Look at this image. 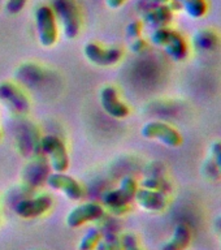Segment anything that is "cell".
Here are the masks:
<instances>
[{
	"mask_svg": "<svg viewBox=\"0 0 221 250\" xmlns=\"http://www.w3.org/2000/svg\"><path fill=\"white\" fill-rule=\"evenodd\" d=\"M141 185H142V188H146V189L161 191V193H165V194H168L172 190L171 183L164 176H147Z\"/></svg>",
	"mask_w": 221,
	"mask_h": 250,
	"instance_id": "cell-18",
	"label": "cell"
},
{
	"mask_svg": "<svg viewBox=\"0 0 221 250\" xmlns=\"http://www.w3.org/2000/svg\"><path fill=\"white\" fill-rule=\"evenodd\" d=\"M146 48H147V43L144 42L143 39L137 38L136 41L132 43V50L134 51V52H143Z\"/></svg>",
	"mask_w": 221,
	"mask_h": 250,
	"instance_id": "cell-27",
	"label": "cell"
},
{
	"mask_svg": "<svg viewBox=\"0 0 221 250\" xmlns=\"http://www.w3.org/2000/svg\"><path fill=\"white\" fill-rule=\"evenodd\" d=\"M134 199L141 208L148 212H161L168 206V194L146 188H138Z\"/></svg>",
	"mask_w": 221,
	"mask_h": 250,
	"instance_id": "cell-9",
	"label": "cell"
},
{
	"mask_svg": "<svg viewBox=\"0 0 221 250\" xmlns=\"http://www.w3.org/2000/svg\"><path fill=\"white\" fill-rule=\"evenodd\" d=\"M215 229H216V232H218L221 238V215H219L218 218L215 219Z\"/></svg>",
	"mask_w": 221,
	"mask_h": 250,
	"instance_id": "cell-28",
	"label": "cell"
},
{
	"mask_svg": "<svg viewBox=\"0 0 221 250\" xmlns=\"http://www.w3.org/2000/svg\"><path fill=\"white\" fill-rule=\"evenodd\" d=\"M202 171L204 177L208 180H212V181H216V180L221 179V172L218 168V166L215 164V162L212 160L210 155L207 156L206 160L203 162Z\"/></svg>",
	"mask_w": 221,
	"mask_h": 250,
	"instance_id": "cell-21",
	"label": "cell"
},
{
	"mask_svg": "<svg viewBox=\"0 0 221 250\" xmlns=\"http://www.w3.org/2000/svg\"><path fill=\"white\" fill-rule=\"evenodd\" d=\"M55 8L60 17L66 38L77 37L80 31V15L76 4L72 0H55Z\"/></svg>",
	"mask_w": 221,
	"mask_h": 250,
	"instance_id": "cell-5",
	"label": "cell"
},
{
	"mask_svg": "<svg viewBox=\"0 0 221 250\" xmlns=\"http://www.w3.org/2000/svg\"><path fill=\"white\" fill-rule=\"evenodd\" d=\"M182 11L191 19H202L208 11L207 0H182Z\"/></svg>",
	"mask_w": 221,
	"mask_h": 250,
	"instance_id": "cell-17",
	"label": "cell"
},
{
	"mask_svg": "<svg viewBox=\"0 0 221 250\" xmlns=\"http://www.w3.org/2000/svg\"><path fill=\"white\" fill-rule=\"evenodd\" d=\"M191 43L195 50L201 52H211L218 48L220 43V37L212 29H199L193 34Z\"/></svg>",
	"mask_w": 221,
	"mask_h": 250,
	"instance_id": "cell-13",
	"label": "cell"
},
{
	"mask_svg": "<svg viewBox=\"0 0 221 250\" xmlns=\"http://www.w3.org/2000/svg\"><path fill=\"white\" fill-rule=\"evenodd\" d=\"M191 242L190 227L186 223L176 224L169 240L164 242L160 250H187Z\"/></svg>",
	"mask_w": 221,
	"mask_h": 250,
	"instance_id": "cell-12",
	"label": "cell"
},
{
	"mask_svg": "<svg viewBox=\"0 0 221 250\" xmlns=\"http://www.w3.org/2000/svg\"><path fill=\"white\" fill-rule=\"evenodd\" d=\"M26 0H9L8 1V11L13 12V13H17L20 12V9L25 5Z\"/></svg>",
	"mask_w": 221,
	"mask_h": 250,
	"instance_id": "cell-26",
	"label": "cell"
},
{
	"mask_svg": "<svg viewBox=\"0 0 221 250\" xmlns=\"http://www.w3.org/2000/svg\"><path fill=\"white\" fill-rule=\"evenodd\" d=\"M121 249L122 250H142L138 245L137 237L133 233H125L121 237Z\"/></svg>",
	"mask_w": 221,
	"mask_h": 250,
	"instance_id": "cell-23",
	"label": "cell"
},
{
	"mask_svg": "<svg viewBox=\"0 0 221 250\" xmlns=\"http://www.w3.org/2000/svg\"><path fill=\"white\" fill-rule=\"evenodd\" d=\"M124 1L125 0H108V4L112 8H117V7H120L121 4L124 3Z\"/></svg>",
	"mask_w": 221,
	"mask_h": 250,
	"instance_id": "cell-29",
	"label": "cell"
},
{
	"mask_svg": "<svg viewBox=\"0 0 221 250\" xmlns=\"http://www.w3.org/2000/svg\"><path fill=\"white\" fill-rule=\"evenodd\" d=\"M142 136L147 140H156L168 147H179L182 145L181 133L172 125L163 121H150L143 125L141 130Z\"/></svg>",
	"mask_w": 221,
	"mask_h": 250,
	"instance_id": "cell-2",
	"label": "cell"
},
{
	"mask_svg": "<svg viewBox=\"0 0 221 250\" xmlns=\"http://www.w3.org/2000/svg\"><path fill=\"white\" fill-rule=\"evenodd\" d=\"M40 148L50 158L55 172H65L69 167V156L64 142L56 136H46L40 141Z\"/></svg>",
	"mask_w": 221,
	"mask_h": 250,
	"instance_id": "cell-3",
	"label": "cell"
},
{
	"mask_svg": "<svg viewBox=\"0 0 221 250\" xmlns=\"http://www.w3.org/2000/svg\"><path fill=\"white\" fill-rule=\"evenodd\" d=\"M138 190V184L132 177L122 179L119 189L108 191L103 198L104 206L111 212L116 215H122L129 210V205L132 202Z\"/></svg>",
	"mask_w": 221,
	"mask_h": 250,
	"instance_id": "cell-1",
	"label": "cell"
},
{
	"mask_svg": "<svg viewBox=\"0 0 221 250\" xmlns=\"http://www.w3.org/2000/svg\"><path fill=\"white\" fill-rule=\"evenodd\" d=\"M164 50H165L167 55H169L173 60L182 62L189 55V44H187L186 39L175 30L173 34L171 35L169 41L167 42V44L164 46Z\"/></svg>",
	"mask_w": 221,
	"mask_h": 250,
	"instance_id": "cell-15",
	"label": "cell"
},
{
	"mask_svg": "<svg viewBox=\"0 0 221 250\" xmlns=\"http://www.w3.org/2000/svg\"><path fill=\"white\" fill-rule=\"evenodd\" d=\"M141 29H142V26H141L140 22H132L130 25L128 26V37L129 38H138L141 34Z\"/></svg>",
	"mask_w": 221,
	"mask_h": 250,
	"instance_id": "cell-25",
	"label": "cell"
},
{
	"mask_svg": "<svg viewBox=\"0 0 221 250\" xmlns=\"http://www.w3.org/2000/svg\"><path fill=\"white\" fill-rule=\"evenodd\" d=\"M85 55L95 65L109 66L120 62L122 52L119 48H101L95 43H89L85 47Z\"/></svg>",
	"mask_w": 221,
	"mask_h": 250,
	"instance_id": "cell-10",
	"label": "cell"
},
{
	"mask_svg": "<svg viewBox=\"0 0 221 250\" xmlns=\"http://www.w3.org/2000/svg\"><path fill=\"white\" fill-rule=\"evenodd\" d=\"M172 17H173V11L169 8V5L159 4L158 7L147 12V15L144 16V20L148 25L158 29V27L167 26L168 23L171 22Z\"/></svg>",
	"mask_w": 221,
	"mask_h": 250,
	"instance_id": "cell-16",
	"label": "cell"
},
{
	"mask_svg": "<svg viewBox=\"0 0 221 250\" xmlns=\"http://www.w3.org/2000/svg\"><path fill=\"white\" fill-rule=\"evenodd\" d=\"M47 184L55 190L64 193L70 201H78L83 195V189L80 183L72 176L65 175L64 172H55L52 175L47 176Z\"/></svg>",
	"mask_w": 221,
	"mask_h": 250,
	"instance_id": "cell-8",
	"label": "cell"
},
{
	"mask_svg": "<svg viewBox=\"0 0 221 250\" xmlns=\"http://www.w3.org/2000/svg\"><path fill=\"white\" fill-rule=\"evenodd\" d=\"M101 240L100 230L98 228H91L86 232L78 244V250H94L97 249L98 244Z\"/></svg>",
	"mask_w": 221,
	"mask_h": 250,
	"instance_id": "cell-19",
	"label": "cell"
},
{
	"mask_svg": "<svg viewBox=\"0 0 221 250\" xmlns=\"http://www.w3.org/2000/svg\"><path fill=\"white\" fill-rule=\"evenodd\" d=\"M37 29L40 44L44 47L54 46L58 39V29L55 23L54 12L50 8L40 7L37 11Z\"/></svg>",
	"mask_w": 221,
	"mask_h": 250,
	"instance_id": "cell-6",
	"label": "cell"
},
{
	"mask_svg": "<svg viewBox=\"0 0 221 250\" xmlns=\"http://www.w3.org/2000/svg\"><path fill=\"white\" fill-rule=\"evenodd\" d=\"M173 31L169 27L164 26V27H158L154 33L151 34V42L155 44V46L164 47L167 44V42L171 38V35L173 34Z\"/></svg>",
	"mask_w": 221,
	"mask_h": 250,
	"instance_id": "cell-22",
	"label": "cell"
},
{
	"mask_svg": "<svg viewBox=\"0 0 221 250\" xmlns=\"http://www.w3.org/2000/svg\"><path fill=\"white\" fill-rule=\"evenodd\" d=\"M0 138H1V133H0Z\"/></svg>",
	"mask_w": 221,
	"mask_h": 250,
	"instance_id": "cell-30",
	"label": "cell"
},
{
	"mask_svg": "<svg viewBox=\"0 0 221 250\" xmlns=\"http://www.w3.org/2000/svg\"><path fill=\"white\" fill-rule=\"evenodd\" d=\"M97 250H122L121 249V241L117 238L116 233L107 232L104 236H101V240L98 244Z\"/></svg>",
	"mask_w": 221,
	"mask_h": 250,
	"instance_id": "cell-20",
	"label": "cell"
},
{
	"mask_svg": "<svg viewBox=\"0 0 221 250\" xmlns=\"http://www.w3.org/2000/svg\"><path fill=\"white\" fill-rule=\"evenodd\" d=\"M0 99L7 101L9 104L13 105L16 109H19L21 112H25L29 108V101L23 95V93L20 91L19 87H16L8 82H4L0 85Z\"/></svg>",
	"mask_w": 221,
	"mask_h": 250,
	"instance_id": "cell-14",
	"label": "cell"
},
{
	"mask_svg": "<svg viewBox=\"0 0 221 250\" xmlns=\"http://www.w3.org/2000/svg\"><path fill=\"white\" fill-rule=\"evenodd\" d=\"M210 156L221 172V141H215L211 144Z\"/></svg>",
	"mask_w": 221,
	"mask_h": 250,
	"instance_id": "cell-24",
	"label": "cell"
},
{
	"mask_svg": "<svg viewBox=\"0 0 221 250\" xmlns=\"http://www.w3.org/2000/svg\"><path fill=\"white\" fill-rule=\"evenodd\" d=\"M180 1H181V3H182V0H180Z\"/></svg>",
	"mask_w": 221,
	"mask_h": 250,
	"instance_id": "cell-31",
	"label": "cell"
},
{
	"mask_svg": "<svg viewBox=\"0 0 221 250\" xmlns=\"http://www.w3.org/2000/svg\"><path fill=\"white\" fill-rule=\"evenodd\" d=\"M52 207V198L47 194L37 195L34 198L20 201L15 207L16 214L22 219H34L46 214Z\"/></svg>",
	"mask_w": 221,
	"mask_h": 250,
	"instance_id": "cell-7",
	"label": "cell"
},
{
	"mask_svg": "<svg viewBox=\"0 0 221 250\" xmlns=\"http://www.w3.org/2000/svg\"><path fill=\"white\" fill-rule=\"evenodd\" d=\"M100 102L103 109L109 116L116 119H124L129 115V107L121 102L117 95V90L112 86H105L101 89Z\"/></svg>",
	"mask_w": 221,
	"mask_h": 250,
	"instance_id": "cell-11",
	"label": "cell"
},
{
	"mask_svg": "<svg viewBox=\"0 0 221 250\" xmlns=\"http://www.w3.org/2000/svg\"><path fill=\"white\" fill-rule=\"evenodd\" d=\"M104 216V208L95 202L82 203L74 207L66 216V224L69 228H78L86 223L97 222Z\"/></svg>",
	"mask_w": 221,
	"mask_h": 250,
	"instance_id": "cell-4",
	"label": "cell"
}]
</instances>
